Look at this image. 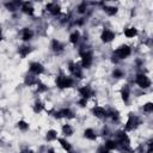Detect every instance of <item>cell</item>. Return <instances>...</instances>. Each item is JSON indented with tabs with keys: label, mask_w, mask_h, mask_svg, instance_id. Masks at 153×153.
<instances>
[{
	"label": "cell",
	"mask_w": 153,
	"mask_h": 153,
	"mask_svg": "<svg viewBox=\"0 0 153 153\" xmlns=\"http://www.w3.org/2000/svg\"><path fill=\"white\" fill-rule=\"evenodd\" d=\"M80 104H82V105H83V106H84V105H85V104H86V99H85V98H84V99H82V100H80Z\"/></svg>",
	"instance_id": "d590c367"
},
{
	"label": "cell",
	"mask_w": 153,
	"mask_h": 153,
	"mask_svg": "<svg viewBox=\"0 0 153 153\" xmlns=\"http://www.w3.org/2000/svg\"><path fill=\"white\" fill-rule=\"evenodd\" d=\"M47 9L49 10V12L52 14H59L60 13V6L57 4H48Z\"/></svg>",
	"instance_id": "8fae6325"
},
{
	"label": "cell",
	"mask_w": 153,
	"mask_h": 153,
	"mask_svg": "<svg viewBox=\"0 0 153 153\" xmlns=\"http://www.w3.org/2000/svg\"><path fill=\"white\" fill-rule=\"evenodd\" d=\"M85 9H86V4L84 3V4H82L79 6V12L80 13H83V12H85Z\"/></svg>",
	"instance_id": "836d02e7"
},
{
	"label": "cell",
	"mask_w": 153,
	"mask_h": 153,
	"mask_svg": "<svg viewBox=\"0 0 153 153\" xmlns=\"http://www.w3.org/2000/svg\"><path fill=\"white\" fill-rule=\"evenodd\" d=\"M84 134H85V136L87 137V139H90V140H94V139H96V134L93 133L92 129H86Z\"/></svg>",
	"instance_id": "2e32d148"
},
{
	"label": "cell",
	"mask_w": 153,
	"mask_h": 153,
	"mask_svg": "<svg viewBox=\"0 0 153 153\" xmlns=\"http://www.w3.org/2000/svg\"><path fill=\"white\" fill-rule=\"evenodd\" d=\"M17 5H18V3H10V4H6V7H7V9H10L11 11H14Z\"/></svg>",
	"instance_id": "f1b7e54d"
},
{
	"label": "cell",
	"mask_w": 153,
	"mask_h": 153,
	"mask_svg": "<svg viewBox=\"0 0 153 153\" xmlns=\"http://www.w3.org/2000/svg\"><path fill=\"white\" fill-rule=\"evenodd\" d=\"M109 114H110V116H111L113 119H117V117H119V113H117V111H114V110H111V111L109 113Z\"/></svg>",
	"instance_id": "1f68e13d"
},
{
	"label": "cell",
	"mask_w": 153,
	"mask_h": 153,
	"mask_svg": "<svg viewBox=\"0 0 153 153\" xmlns=\"http://www.w3.org/2000/svg\"><path fill=\"white\" fill-rule=\"evenodd\" d=\"M117 137H119V141L122 144V146H125V147L129 146V139L123 132H119L117 133Z\"/></svg>",
	"instance_id": "9c48e42d"
},
{
	"label": "cell",
	"mask_w": 153,
	"mask_h": 153,
	"mask_svg": "<svg viewBox=\"0 0 153 153\" xmlns=\"http://www.w3.org/2000/svg\"><path fill=\"white\" fill-rule=\"evenodd\" d=\"M105 147L108 148V150H115L116 147H117V144H116L115 141H106V144H105Z\"/></svg>",
	"instance_id": "603a6c76"
},
{
	"label": "cell",
	"mask_w": 153,
	"mask_h": 153,
	"mask_svg": "<svg viewBox=\"0 0 153 153\" xmlns=\"http://www.w3.org/2000/svg\"><path fill=\"white\" fill-rule=\"evenodd\" d=\"M93 114L97 116V117H99V119H102V117H104V116H106L108 115V113L104 110L103 108H100V106H96V108H93Z\"/></svg>",
	"instance_id": "30bf717a"
},
{
	"label": "cell",
	"mask_w": 153,
	"mask_h": 153,
	"mask_svg": "<svg viewBox=\"0 0 153 153\" xmlns=\"http://www.w3.org/2000/svg\"><path fill=\"white\" fill-rule=\"evenodd\" d=\"M99 153H109V151H106V150H104V148H100V150H99Z\"/></svg>",
	"instance_id": "8d00e7d4"
},
{
	"label": "cell",
	"mask_w": 153,
	"mask_h": 153,
	"mask_svg": "<svg viewBox=\"0 0 153 153\" xmlns=\"http://www.w3.org/2000/svg\"><path fill=\"white\" fill-rule=\"evenodd\" d=\"M20 153H30V152H28V151H23V152H20Z\"/></svg>",
	"instance_id": "ab89813d"
},
{
	"label": "cell",
	"mask_w": 153,
	"mask_h": 153,
	"mask_svg": "<svg viewBox=\"0 0 153 153\" xmlns=\"http://www.w3.org/2000/svg\"><path fill=\"white\" fill-rule=\"evenodd\" d=\"M144 110H145V111H147V113L153 111V104H152V103H147L146 105L144 106Z\"/></svg>",
	"instance_id": "83f0119b"
},
{
	"label": "cell",
	"mask_w": 153,
	"mask_h": 153,
	"mask_svg": "<svg viewBox=\"0 0 153 153\" xmlns=\"http://www.w3.org/2000/svg\"><path fill=\"white\" fill-rule=\"evenodd\" d=\"M46 90H47V87H46V85H43V84H40V85H38V91L43 92V91H46Z\"/></svg>",
	"instance_id": "e575fe53"
},
{
	"label": "cell",
	"mask_w": 153,
	"mask_h": 153,
	"mask_svg": "<svg viewBox=\"0 0 153 153\" xmlns=\"http://www.w3.org/2000/svg\"><path fill=\"white\" fill-rule=\"evenodd\" d=\"M82 63H83V67H90L91 63H92V56L90 53H84L82 52Z\"/></svg>",
	"instance_id": "277c9868"
},
{
	"label": "cell",
	"mask_w": 153,
	"mask_h": 153,
	"mask_svg": "<svg viewBox=\"0 0 153 153\" xmlns=\"http://www.w3.org/2000/svg\"><path fill=\"white\" fill-rule=\"evenodd\" d=\"M62 132H63L65 135H72V134H73V129L71 128V126L65 125V126L62 127Z\"/></svg>",
	"instance_id": "e0dca14e"
},
{
	"label": "cell",
	"mask_w": 153,
	"mask_h": 153,
	"mask_svg": "<svg viewBox=\"0 0 153 153\" xmlns=\"http://www.w3.org/2000/svg\"><path fill=\"white\" fill-rule=\"evenodd\" d=\"M30 71L35 74H41L43 72V66L38 62H32L30 65Z\"/></svg>",
	"instance_id": "52a82bcc"
},
{
	"label": "cell",
	"mask_w": 153,
	"mask_h": 153,
	"mask_svg": "<svg viewBox=\"0 0 153 153\" xmlns=\"http://www.w3.org/2000/svg\"><path fill=\"white\" fill-rule=\"evenodd\" d=\"M42 109H43V105H42L41 103H36V104H35V108H34V110H35L36 113H40V111L42 110Z\"/></svg>",
	"instance_id": "f546056e"
},
{
	"label": "cell",
	"mask_w": 153,
	"mask_h": 153,
	"mask_svg": "<svg viewBox=\"0 0 153 153\" xmlns=\"http://www.w3.org/2000/svg\"><path fill=\"white\" fill-rule=\"evenodd\" d=\"M136 30L134 28H130V29H127V30L125 31V35L127 36V37H134V36L136 35Z\"/></svg>",
	"instance_id": "ac0fdd59"
},
{
	"label": "cell",
	"mask_w": 153,
	"mask_h": 153,
	"mask_svg": "<svg viewBox=\"0 0 153 153\" xmlns=\"http://www.w3.org/2000/svg\"><path fill=\"white\" fill-rule=\"evenodd\" d=\"M53 49L55 50V52H60V50L62 49V46H61V43L60 42H57V41H53Z\"/></svg>",
	"instance_id": "cb8c5ba5"
},
{
	"label": "cell",
	"mask_w": 153,
	"mask_h": 153,
	"mask_svg": "<svg viewBox=\"0 0 153 153\" xmlns=\"http://www.w3.org/2000/svg\"><path fill=\"white\" fill-rule=\"evenodd\" d=\"M114 75L116 77V78H121L123 74H122V72L121 71H119V69H116L115 72H114Z\"/></svg>",
	"instance_id": "d6a6232c"
},
{
	"label": "cell",
	"mask_w": 153,
	"mask_h": 153,
	"mask_svg": "<svg viewBox=\"0 0 153 153\" xmlns=\"http://www.w3.org/2000/svg\"><path fill=\"white\" fill-rule=\"evenodd\" d=\"M72 79L67 78V77H63V75H60L59 78L56 79V85L61 87V89H65V87H71L72 86Z\"/></svg>",
	"instance_id": "6da1fadb"
},
{
	"label": "cell",
	"mask_w": 153,
	"mask_h": 153,
	"mask_svg": "<svg viewBox=\"0 0 153 153\" xmlns=\"http://www.w3.org/2000/svg\"><path fill=\"white\" fill-rule=\"evenodd\" d=\"M137 123H139V120H137L135 116L130 115L128 119V122H127V126H126V130H132L133 128H135L137 126Z\"/></svg>",
	"instance_id": "5b68a950"
},
{
	"label": "cell",
	"mask_w": 153,
	"mask_h": 153,
	"mask_svg": "<svg viewBox=\"0 0 153 153\" xmlns=\"http://www.w3.org/2000/svg\"><path fill=\"white\" fill-rule=\"evenodd\" d=\"M78 40H79V32H78V31H75V32H73V34L71 35L69 41H71L72 43H77V42H78Z\"/></svg>",
	"instance_id": "d4e9b609"
},
{
	"label": "cell",
	"mask_w": 153,
	"mask_h": 153,
	"mask_svg": "<svg viewBox=\"0 0 153 153\" xmlns=\"http://www.w3.org/2000/svg\"><path fill=\"white\" fill-rule=\"evenodd\" d=\"M23 12L24 13H28V14H32L34 13V9H32L31 4L24 3V5H23Z\"/></svg>",
	"instance_id": "4fadbf2b"
},
{
	"label": "cell",
	"mask_w": 153,
	"mask_h": 153,
	"mask_svg": "<svg viewBox=\"0 0 153 153\" xmlns=\"http://www.w3.org/2000/svg\"><path fill=\"white\" fill-rule=\"evenodd\" d=\"M79 92H80V94H82V96L86 99L87 97H90L91 94H92V91L89 89V87H83V89H80L79 90Z\"/></svg>",
	"instance_id": "7c38bea8"
},
{
	"label": "cell",
	"mask_w": 153,
	"mask_h": 153,
	"mask_svg": "<svg viewBox=\"0 0 153 153\" xmlns=\"http://www.w3.org/2000/svg\"><path fill=\"white\" fill-rule=\"evenodd\" d=\"M59 141H60V144H61V146L66 150L67 152H71V150H72V147H71V145L66 141V140H63V139H59Z\"/></svg>",
	"instance_id": "d6986e66"
},
{
	"label": "cell",
	"mask_w": 153,
	"mask_h": 153,
	"mask_svg": "<svg viewBox=\"0 0 153 153\" xmlns=\"http://www.w3.org/2000/svg\"><path fill=\"white\" fill-rule=\"evenodd\" d=\"M48 153H55V152H54V150H49Z\"/></svg>",
	"instance_id": "74e56055"
},
{
	"label": "cell",
	"mask_w": 153,
	"mask_h": 153,
	"mask_svg": "<svg viewBox=\"0 0 153 153\" xmlns=\"http://www.w3.org/2000/svg\"><path fill=\"white\" fill-rule=\"evenodd\" d=\"M18 127L22 129V130H26L28 128H29V125L26 122H24V121H19L18 122Z\"/></svg>",
	"instance_id": "4316f807"
},
{
	"label": "cell",
	"mask_w": 153,
	"mask_h": 153,
	"mask_svg": "<svg viewBox=\"0 0 153 153\" xmlns=\"http://www.w3.org/2000/svg\"><path fill=\"white\" fill-rule=\"evenodd\" d=\"M60 113V116L62 117H68V119H72L73 117V113H72L69 109H63V110H61V111H59Z\"/></svg>",
	"instance_id": "5bb4252c"
},
{
	"label": "cell",
	"mask_w": 153,
	"mask_h": 153,
	"mask_svg": "<svg viewBox=\"0 0 153 153\" xmlns=\"http://www.w3.org/2000/svg\"><path fill=\"white\" fill-rule=\"evenodd\" d=\"M114 38H115V35L110 30H104L103 34H102V41H103V42H110Z\"/></svg>",
	"instance_id": "ba28073f"
},
{
	"label": "cell",
	"mask_w": 153,
	"mask_h": 153,
	"mask_svg": "<svg viewBox=\"0 0 153 153\" xmlns=\"http://www.w3.org/2000/svg\"><path fill=\"white\" fill-rule=\"evenodd\" d=\"M25 83H26V84H29V85H31V84L36 83V79H34L32 77H28V78L25 79Z\"/></svg>",
	"instance_id": "4dcf8cb0"
},
{
	"label": "cell",
	"mask_w": 153,
	"mask_h": 153,
	"mask_svg": "<svg viewBox=\"0 0 153 153\" xmlns=\"http://www.w3.org/2000/svg\"><path fill=\"white\" fill-rule=\"evenodd\" d=\"M69 71L72 72V74L78 77V78H82L83 77V73H82V69H80V67L78 66V65L71 62L69 63Z\"/></svg>",
	"instance_id": "8992f818"
},
{
	"label": "cell",
	"mask_w": 153,
	"mask_h": 153,
	"mask_svg": "<svg viewBox=\"0 0 153 153\" xmlns=\"http://www.w3.org/2000/svg\"><path fill=\"white\" fill-rule=\"evenodd\" d=\"M115 55L117 57H120V59H125V57L130 55V48L127 46H122L115 52Z\"/></svg>",
	"instance_id": "3957f363"
},
{
	"label": "cell",
	"mask_w": 153,
	"mask_h": 153,
	"mask_svg": "<svg viewBox=\"0 0 153 153\" xmlns=\"http://www.w3.org/2000/svg\"><path fill=\"white\" fill-rule=\"evenodd\" d=\"M56 137H57V134H56V132H55V130H49V132L47 133V139H48L49 141L55 140Z\"/></svg>",
	"instance_id": "ffe728a7"
},
{
	"label": "cell",
	"mask_w": 153,
	"mask_h": 153,
	"mask_svg": "<svg viewBox=\"0 0 153 153\" xmlns=\"http://www.w3.org/2000/svg\"><path fill=\"white\" fill-rule=\"evenodd\" d=\"M104 11H105L108 14L113 16V14H115L116 12H117V9H116V7H108V6H105V7H104Z\"/></svg>",
	"instance_id": "7402d4cb"
},
{
	"label": "cell",
	"mask_w": 153,
	"mask_h": 153,
	"mask_svg": "<svg viewBox=\"0 0 153 153\" xmlns=\"http://www.w3.org/2000/svg\"><path fill=\"white\" fill-rule=\"evenodd\" d=\"M136 84L139 85L140 87H142V89H146V87H148L151 85V80L144 74H139L136 77Z\"/></svg>",
	"instance_id": "7a4b0ae2"
},
{
	"label": "cell",
	"mask_w": 153,
	"mask_h": 153,
	"mask_svg": "<svg viewBox=\"0 0 153 153\" xmlns=\"http://www.w3.org/2000/svg\"><path fill=\"white\" fill-rule=\"evenodd\" d=\"M19 53H20V55L23 56V57H25L29 53H30V48H29V47H22L19 49Z\"/></svg>",
	"instance_id": "44dd1931"
},
{
	"label": "cell",
	"mask_w": 153,
	"mask_h": 153,
	"mask_svg": "<svg viewBox=\"0 0 153 153\" xmlns=\"http://www.w3.org/2000/svg\"><path fill=\"white\" fill-rule=\"evenodd\" d=\"M121 94H122V98H123V100H125V102H127V100H128V94H129V90H128V87H125V89L122 90Z\"/></svg>",
	"instance_id": "484cf974"
},
{
	"label": "cell",
	"mask_w": 153,
	"mask_h": 153,
	"mask_svg": "<svg viewBox=\"0 0 153 153\" xmlns=\"http://www.w3.org/2000/svg\"><path fill=\"white\" fill-rule=\"evenodd\" d=\"M32 37V31L29 30V29H24L23 30V40L24 41H28Z\"/></svg>",
	"instance_id": "9a60e30c"
},
{
	"label": "cell",
	"mask_w": 153,
	"mask_h": 153,
	"mask_svg": "<svg viewBox=\"0 0 153 153\" xmlns=\"http://www.w3.org/2000/svg\"><path fill=\"white\" fill-rule=\"evenodd\" d=\"M3 40V36H1V30H0V41Z\"/></svg>",
	"instance_id": "f35d334b"
}]
</instances>
